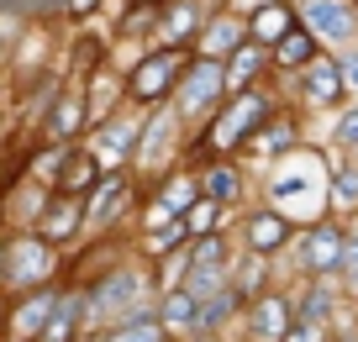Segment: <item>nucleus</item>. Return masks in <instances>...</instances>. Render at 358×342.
<instances>
[{"instance_id":"nucleus-1","label":"nucleus","mask_w":358,"mask_h":342,"mask_svg":"<svg viewBox=\"0 0 358 342\" xmlns=\"http://www.w3.org/2000/svg\"><path fill=\"white\" fill-rule=\"evenodd\" d=\"M268 116H274V100H268V90H264V85L227 95L222 106L206 116V127H201V153H211V158H232V153H243V148L253 143V132L268 122Z\"/></svg>"},{"instance_id":"nucleus-2","label":"nucleus","mask_w":358,"mask_h":342,"mask_svg":"<svg viewBox=\"0 0 358 342\" xmlns=\"http://www.w3.org/2000/svg\"><path fill=\"white\" fill-rule=\"evenodd\" d=\"M332 200V169L322 164V153H285L274 158L268 169V206H306V211H322Z\"/></svg>"},{"instance_id":"nucleus-3","label":"nucleus","mask_w":358,"mask_h":342,"mask_svg":"<svg viewBox=\"0 0 358 342\" xmlns=\"http://www.w3.org/2000/svg\"><path fill=\"white\" fill-rule=\"evenodd\" d=\"M185 64H190V48H169L164 43V48H153V53H143L122 79V100L127 106H164V100L174 95Z\"/></svg>"},{"instance_id":"nucleus-4","label":"nucleus","mask_w":358,"mask_h":342,"mask_svg":"<svg viewBox=\"0 0 358 342\" xmlns=\"http://www.w3.org/2000/svg\"><path fill=\"white\" fill-rule=\"evenodd\" d=\"M148 290H158V279L137 274V269H116V274H106L101 285L85 290V321H101V327H111V321L132 316V311H143Z\"/></svg>"},{"instance_id":"nucleus-5","label":"nucleus","mask_w":358,"mask_h":342,"mask_svg":"<svg viewBox=\"0 0 358 342\" xmlns=\"http://www.w3.org/2000/svg\"><path fill=\"white\" fill-rule=\"evenodd\" d=\"M53 264H58V248L48 243V237H37V232L11 237V243L0 248V279H6L11 295L48 285V279H53Z\"/></svg>"},{"instance_id":"nucleus-6","label":"nucleus","mask_w":358,"mask_h":342,"mask_svg":"<svg viewBox=\"0 0 358 342\" xmlns=\"http://www.w3.org/2000/svg\"><path fill=\"white\" fill-rule=\"evenodd\" d=\"M174 100H179V122H206V116L227 100L222 64L190 53V64H185V74H179V85H174Z\"/></svg>"},{"instance_id":"nucleus-7","label":"nucleus","mask_w":358,"mask_h":342,"mask_svg":"<svg viewBox=\"0 0 358 342\" xmlns=\"http://www.w3.org/2000/svg\"><path fill=\"white\" fill-rule=\"evenodd\" d=\"M137 137H143V122H122V116H101L90 127V153H95L101 174L137 164Z\"/></svg>"},{"instance_id":"nucleus-8","label":"nucleus","mask_w":358,"mask_h":342,"mask_svg":"<svg viewBox=\"0 0 358 342\" xmlns=\"http://www.w3.org/2000/svg\"><path fill=\"white\" fill-rule=\"evenodd\" d=\"M343 248H348V227H337V221H311L301 232V248H295V258H301V274L322 279V274H337L343 269Z\"/></svg>"},{"instance_id":"nucleus-9","label":"nucleus","mask_w":358,"mask_h":342,"mask_svg":"<svg viewBox=\"0 0 358 342\" xmlns=\"http://www.w3.org/2000/svg\"><path fill=\"white\" fill-rule=\"evenodd\" d=\"M58 295L64 290L48 279V285L37 290H22V295H11V321H6V342H27V337H43L48 332V316H53Z\"/></svg>"},{"instance_id":"nucleus-10","label":"nucleus","mask_w":358,"mask_h":342,"mask_svg":"<svg viewBox=\"0 0 358 342\" xmlns=\"http://www.w3.org/2000/svg\"><path fill=\"white\" fill-rule=\"evenodd\" d=\"M32 232L48 237L53 248L74 243V237L85 232V195H58V190H48L43 211H37V221H32Z\"/></svg>"},{"instance_id":"nucleus-11","label":"nucleus","mask_w":358,"mask_h":342,"mask_svg":"<svg viewBox=\"0 0 358 342\" xmlns=\"http://www.w3.org/2000/svg\"><path fill=\"white\" fill-rule=\"evenodd\" d=\"M90 90H79V85H69V90H58L53 95V106H48V143H79V137L90 132Z\"/></svg>"},{"instance_id":"nucleus-12","label":"nucleus","mask_w":358,"mask_h":342,"mask_svg":"<svg viewBox=\"0 0 358 342\" xmlns=\"http://www.w3.org/2000/svg\"><path fill=\"white\" fill-rule=\"evenodd\" d=\"M290 243H295V221L285 216L280 206H258V211H248V216H243V248L274 258L280 248H290Z\"/></svg>"},{"instance_id":"nucleus-13","label":"nucleus","mask_w":358,"mask_h":342,"mask_svg":"<svg viewBox=\"0 0 358 342\" xmlns=\"http://www.w3.org/2000/svg\"><path fill=\"white\" fill-rule=\"evenodd\" d=\"M127 200H132V174L116 169V174H101L95 190L85 195V227H111V221L127 216Z\"/></svg>"},{"instance_id":"nucleus-14","label":"nucleus","mask_w":358,"mask_h":342,"mask_svg":"<svg viewBox=\"0 0 358 342\" xmlns=\"http://www.w3.org/2000/svg\"><path fill=\"white\" fill-rule=\"evenodd\" d=\"M295 79H301V95L311 100V106H337V100L348 95V79H343V58H332L327 48H322V53H316V58H311V64H306V69H301Z\"/></svg>"},{"instance_id":"nucleus-15","label":"nucleus","mask_w":358,"mask_h":342,"mask_svg":"<svg viewBox=\"0 0 358 342\" xmlns=\"http://www.w3.org/2000/svg\"><path fill=\"white\" fill-rule=\"evenodd\" d=\"M290 327H295V311L285 295L264 290L258 300H248V342H280Z\"/></svg>"},{"instance_id":"nucleus-16","label":"nucleus","mask_w":358,"mask_h":342,"mask_svg":"<svg viewBox=\"0 0 358 342\" xmlns=\"http://www.w3.org/2000/svg\"><path fill=\"white\" fill-rule=\"evenodd\" d=\"M243 43H248V22H243V16H206V27H201V37H195L190 53H195V58H216V64H227V58H232Z\"/></svg>"},{"instance_id":"nucleus-17","label":"nucleus","mask_w":358,"mask_h":342,"mask_svg":"<svg viewBox=\"0 0 358 342\" xmlns=\"http://www.w3.org/2000/svg\"><path fill=\"white\" fill-rule=\"evenodd\" d=\"M295 11H301V22L311 27L322 43H348V37H353V27H358L348 0H306V6H295Z\"/></svg>"},{"instance_id":"nucleus-18","label":"nucleus","mask_w":358,"mask_h":342,"mask_svg":"<svg viewBox=\"0 0 358 342\" xmlns=\"http://www.w3.org/2000/svg\"><path fill=\"white\" fill-rule=\"evenodd\" d=\"M153 316H158V327H164L169 342H195V316H201V300L185 295V290H158Z\"/></svg>"},{"instance_id":"nucleus-19","label":"nucleus","mask_w":358,"mask_h":342,"mask_svg":"<svg viewBox=\"0 0 358 342\" xmlns=\"http://www.w3.org/2000/svg\"><path fill=\"white\" fill-rule=\"evenodd\" d=\"M243 22H248V37H253V43L274 48L285 32H290V27H301V11H295L290 0H258Z\"/></svg>"},{"instance_id":"nucleus-20","label":"nucleus","mask_w":358,"mask_h":342,"mask_svg":"<svg viewBox=\"0 0 358 342\" xmlns=\"http://www.w3.org/2000/svg\"><path fill=\"white\" fill-rule=\"evenodd\" d=\"M322 53V37L311 32V27H290V32L280 37V43L268 48V69H274V74H301L306 64H311V58Z\"/></svg>"},{"instance_id":"nucleus-21","label":"nucleus","mask_w":358,"mask_h":342,"mask_svg":"<svg viewBox=\"0 0 358 342\" xmlns=\"http://www.w3.org/2000/svg\"><path fill=\"white\" fill-rule=\"evenodd\" d=\"M95 179H101L95 153H90V148H79V143H69V148H64V164H58L53 190H58V195H90V190H95Z\"/></svg>"},{"instance_id":"nucleus-22","label":"nucleus","mask_w":358,"mask_h":342,"mask_svg":"<svg viewBox=\"0 0 358 342\" xmlns=\"http://www.w3.org/2000/svg\"><path fill=\"white\" fill-rule=\"evenodd\" d=\"M201 27H206V16L195 11V0H169L164 11H158V37L169 48H195Z\"/></svg>"},{"instance_id":"nucleus-23","label":"nucleus","mask_w":358,"mask_h":342,"mask_svg":"<svg viewBox=\"0 0 358 342\" xmlns=\"http://www.w3.org/2000/svg\"><path fill=\"white\" fill-rule=\"evenodd\" d=\"M222 74H227V95H237V90H253L258 79L268 74V48L248 37V43H243V48H237V53L222 64Z\"/></svg>"},{"instance_id":"nucleus-24","label":"nucleus","mask_w":358,"mask_h":342,"mask_svg":"<svg viewBox=\"0 0 358 342\" xmlns=\"http://www.w3.org/2000/svg\"><path fill=\"white\" fill-rule=\"evenodd\" d=\"M243 169L232 164V158H211V164H201V195L206 200H216V206H237L243 200Z\"/></svg>"},{"instance_id":"nucleus-25","label":"nucleus","mask_w":358,"mask_h":342,"mask_svg":"<svg viewBox=\"0 0 358 342\" xmlns=\"http://www.w3.org/2000/svg\"><path fill=\"white\" fill-rule=\"evenodd\" d=\"M43 342H85V290H64L58 295Z\"/></svg>"},{"instance_id":"nucleus-26","label":"nucleus","mask_w":358,"mask_h":342,"mask_svg":"<svg viewBox=\"0 0 358 342\" xmlns=\"http://www.w3.org/2000/svg\"><path fill=\"white\" fill-rule=\"evenodd\" d=\"M227 285H232V295L243 300V306H248V300H258V295H264V285H268V258L253 253V248H243V258L227 269Z\"/></svg>"},{"instance_id":"nucleus-27","label":"nucleus","mask_w":358,"mask_h":342,"mask_svg":"<svg viewBox=\"0 0 358 342\" xmlns=\"http://www.w3.org/2000/svg\"><path fill=\"white\" fill-rule=\"evenodd\" d=\"M95 342H169V337H164V327H158V316L143 306V311H132V316L111 321Z\"/></svg>"},{"instance_id":"nucleus-28","label":"nucleus","mask_w":358,"mask_h":342,"mask_svg":"<svg viewBox=\"0 0 358 342\" xmlns=\"http://www.w3.org/2000/svg\"><path fill=\"white\" fill-rule=\"evenodd\" d=\"M248 148H253V153H264V164L295 153V122H290V116H268V122L253 132V143H248Z\"/></svg>"},{"instance_id":"nucleus-29","label":"nucleus","mask_w":358,"mask_h":342,"mask_svg":"<svg viewBox=\"0 0 358 342\" xmlns=\"http://www.w3.org/2000/svg\"><path fill=\"white\" fill-rule=\"evenodd\" d=\"M227 269H232V264H190V274L179 279V290L195 295V300H211V295L227 290Z\"/></svg>"},{"instance_id":"nucleus-30","label":"nucleus","mask_w":358,"mask_h":342,"mask_svg":"<svg viewBox=\"0 0 358 342\" xmlns=\"http://www.w3.org/2000/svg\"><path fill=\"white\" fill-rule=\"evenodd\" d=\"M216 221H222V206H216V200H195L190 211H185V232L190 237H206V232H222V227H216Z\"/></svg>"},{"instance_id":"nucleus-31","label":"nucleus","mask_w":358,"mask_h":342,"mask_svg":"<svg viewBox=\"0 0 358 342\" xmlns=\"http://www.w3.org/2000/svg\"><path fill=\"white\" fill-rule=\"evenodd\" d=\"M327 311H332V290H327L322 279H316V285L306 290V300H301V311H295V321H316V327H322V321H327Z\"/></svg>"},{"instance_id":"nucleus-32","label":"nucleus","mask_w":358,"mask_h":342,"mask_svg":"<svg viewBox=\"0 0 358 342\" xmlns=\"http://www.w3.org/2000/svg\"><path fill=\"white\" fill-rule=\"evenodd\" d=\"M332 206H348V211H358V164H348V169H332Z\"/></svg>"},{"instance_id":"nucleus-33","label":"nucleus","mask_w":358,"mask_h":342,"mask_svg":"<svg viewBox=\"0 0 358 342\" xmlns=\"http://www.w3.org/2000/svg\"><path fill=\"white\" fill-rule=\"evenodd\" d=\"M190 264H227V237L222 232L190 237Z\"/></svg>"},{"instance_id":"nucleus-34","label":"nucleus","mask_w":358,"mask_h":342,"mask_svg":"<svg viewBox=\"0 0 358 342\" xmlns=\"http://www.w3.org/2000/svg\"><path fill=\"white\" fill-rule=\"evenodd\" d=\"M332 143H337V148H353V153H358V106H348L343 116H337V127H332Z\"/></svg>"},{"instance_id":"nucleus-35","label":"nucleus","mask_w":358,"mask_h":342,"mask_svg":"<svg viewBox=\"0 0 358 342\" xmlns=\"http://www.w3.org/2000/svg\"><path fill=\"white\" fill-rule=\"evenodd\" d=\"M343 274H348V285L358 290V232H348V248H343Z\"/></svg>"},{"instance_id":"nucleus-36","label":"nucleus","mask_w":358,"mask_h":342,"mask_svg":"<svg viewBox=\"0 0 358 342\" xmlns=\"http://www.w3.org/2000/svg\"><path fill=\"white\" fill-rule=\"evenodd\" d=\"M280 342H322V327H316V321H295Z\"/></svg>"},{"instance_id":"nucleus-37","label":"nucleus","mask_w":358,"mask_h":342,"mask_svg":"<svg viewBox=\"0 0 358 342\" xmlns=\"http://www.w3.org/2000/svg\"><path fill=\"white\" fill-rule=\"evenodd\" d=\"M95 11H101V0H64V16H74V22H85Z\"/></svg>"},{"instance_id":"nucleus-38","label":"nucleus","mask_w":358,"mask_h":342,"mask_svg":"<svg viewBox=\"0 0 358 342\" xmlns=\"http://www.w3.org/2000/svg\"><path fill=\"white\" fill-rule=\"evenodd\" d=\"M343 79H348V85H353V90H358V48H353V53H348V58H343Z\"/></svg>"},{"instance_id":"nucleus-39","label":"nucleus","mask_w":358,"mask_h":342,"mask_svg":"<svg viewBox=\"0 0 358 342\" xmlns=\"http://www.w3.org/2000/svg\"><path fill=\"white\" fill-rule=\"evenodd\" d=\"M6 321H11V295L0 290V342H6Z\"/></svg>"},{"instance_id":"nucleus-40","label":"nucleus","mask_w":358,"mask_h":342,"mask_svg":"<svg viewBox=\"0 0 358 342\" xmlns=\"http://www.w3.org/2000/svg\"><path fill=\"white\" fill-rule=\"evenodd\" d=\"M137 6H143V11H164L169 0H132V11H137Z\"/></svg>"},{"instance_id":"nucleus-41","label":"nucleus","mask_w":358,"mask_h":342,"mask_svg":"<svg viewBox=\"0 0 358 342\" xmlns=\"http://www.w3.org/2000/svg\"><path fill=\"white\" fill-rule=\"evenodd\" d=\"M27 342H43V337H27Z\"/></svg>"},{"instance_id":"nucleus-42","label":"nucleus","mask_w":358,"mask_h":342,"mask_svg":"<svg viewBox=\"0 0 358 342\" xmlns=\"http://www.w3.org/2000/svg\"><path fill=\"white\" fill-rule=\"evenodd\" d=\"M85 342H90V337H85Z\"/></svg>"}]
</instances>
